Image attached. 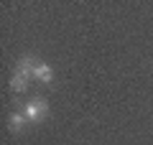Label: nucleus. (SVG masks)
<instances>
[{
  "label": "nucleus",
  "instance_id": "obj_1",
  "mask_svg": "<svg viewBox=\"0 0 153 145\" xmlns=\"http://www.w3.org/2000/svg\"><path fill=\"white\" fill-rule=\"evenodd\" d=\"M23 112H26V120L28 122H41V120L49 115V104L44 102V99H31V102H26V107H23Z\"/></svg>",
  "mask_w": 153,
  "mask_h": 145
},
{
  "label": "nucleus",
  "instance_id": "obj_3",
  "mask_svg": "<svg viewBox=\"0 0 153 145\" xmlns=\"http://www.w3.org/2000/svg\"><path fill=\"white\" fill-rule=\"evenodd\" d=\"M26 122H28V120H26V112H23V109H21V112H10V115H8V130H10L13 135L21 132Z\"/></svg>",
  "mask_w": 153,
  "mask_h": 145
},
{
  "label": "nucleus",
  "instance_id": "obj_5",
  "mask_svg": "<svg viewBox=\"0 0 153 145\" xmlns=\"http://www.w3.org/2000/svg\"><path fill=\"white\" fill-rule=\"evenodd\" d=\"M28 81H31V76L21 74V71H13V76H10V89H13V92H26V89H28Z\"/></svg>",
  "mask_w": 153,
  "mask_h": 145
},
{
  "label": "nucleus",
  "instance_id": "obj_2",
  "mask_svg": "<svg viewBox=\"0 0 153 145\" xmlns=\"http://www.w3.org/2000/svg\"><path fill=\"white\" fill-rule=\"evenodd\" d=\"M33 79H38L41 84H51L54 81V69L49 64H44V61H38L36 69H33Z\"/></svg>",
  "mask_w": 153,
  "mask_h": 145
},
{
  "label": "nucleus",
  "instance_id": "obj_4",
  "mask_svg": "<svg viewBox=\"0 0 153 145\" xmlns=\"http://www.w3.org/2000/svg\"><path fill=\"white\" fill-rule=\"evenodd\" d=\"M36 56H31V54H26V56H21L18 59V64H16V71H21V74H26V76H33V69H36Z\"/></svg>",
  "mask_w": 153,
  "mask_h": 145
}]
</instances>
